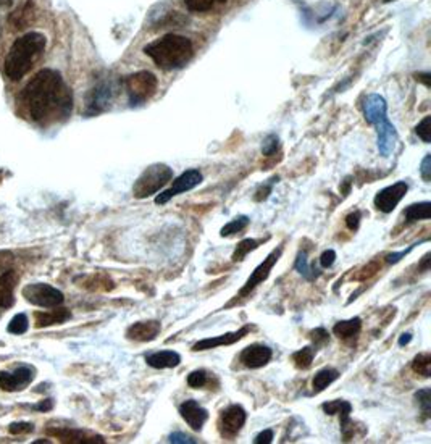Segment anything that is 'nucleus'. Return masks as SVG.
<instances>
[{"mask_svg":"<svg viewBox=\"0 0 431 444\" xmlns=\"http://www.w3.org/2000/svg\"><path fill=\"white\" fill-rule=\"evenodd\" d=\"M20 106L32 122L42 126L65 122L73 110V92L55 70H41L21 91Z\"/></svg>","mask_w":431,"mask_h":444,"instance_id":"f257e3e1","label":"nucleus"},{"mask_svg":"<svg viewBox=\"0 0 431 444\" xmlns=\"http://www.w3.org/2000/svg\"><path fill=\"white\" fill-rule=\"evenodd\" d=\"M47 39L41 32H26L13 42L12 49L5 57V75L8 80L20 81L30 73L35 63L46 51Z\"/></svg>","mask_w":431,"mask_h":444,"instance_id":"f03ea898","label":"nucleus"},{"mask_svg":"<svg viewBox=\"0 0 431 444\" xmlns=\"http://www.w3.org/2000/svg\"><path fill=\"white\" fill-rule=\"evenodd\" d=\"M144 53L151 57L160 70L171 71L183 68L191 62L192 56H194V46L186 36L170 32V34H165L160 39L147 44L144 47Z\"/></svg>","mask_w":431,"mask_h":444,"instance_id":"7ed1b4c3","label":"nucleus"},{"mask_svg":"<svg viewBox=\"0 0 431 444\" xmlns=\"http://www.w3.org/2000/svg\"><path fill=\"white\" fill-rule=\"evenodd\" d=\"M363 115L366 120L377 128V144L383 157H389L394 152L396 142L399 139L397 131L388 120V103L380 94H370L363 101Z\"/></svg>","mask_w":431,"mask_h":444,"instance_id":"20e7f679","label":"nucleus"},{"mask_svg":"<svg viewBox=\"0 0 431 444\" xmlns=\"http://www.w3.org/2000/svg\"><path fill=\"white\" fill-rule=\"evenodd\" d=\"M171 179H173V168L165 163H154L144 170L141 177L136 179L135 186H132V196L136 199H147L163 189Z\"/></svg>","mask_w":431,"mask_h":444,"instance_id":"39448f33","label":"nucleus"},{"mask_svg":"<svg viewBox=\"0 0 431 444\" xmlns=\"http://www.w3.org/2000/svg\"><path fill=\"white\" fill-rule=\"evenodd\" d=\"M158 81L156 75H152L151 71H137L126 76L123 80V86L126 94H128V101L131 107L142 106L144 102H147L157 91Z\"/></svg>","mask_w":431,"mask_h":444,"instance_id":"423d86ee","label":"nucleus"},{"mask_svg":"<svg viewBox=\"0 0 431 444\" xmlns=\"http://www.w3.org/2000/svg\"><path fill=\"white\" fill-rule=\"evenodd\" d=\"M118 94V84L112 78H102L94 84L86 97V115L94 117L107 112Z\"/></svg>","mask_w":431,"mask_h":444,"instance_id":"0eeeda50","label":"nucleus"},{"mask_svg":"<svg viewBox=\"0 0 431 444\" xmlns=\"http://www.w3.org/2000/svg\"><path fill=\"white\" fill-rule=\"evenodd\" d=\"M23 296L27 303L44 309H54L63 304L65 296L60 289L47 283H31L23 288Z\"/></svg>","mask_w":431,"mask_h":444,"instance_id":"6e6552de","label":"nucleus"},{"mask_svg":"<svg viewBox=\"0 0 431 444\" xmlns=\"http://www.w3.org/2000/svg\"><path fill=\"white\" fill-rule=\"evenodd\" d=\"M202 179H204V177H202V173L199 172V170H196V168L186 170V172L181 173L180 177L173 181V184H171L168 189L162 191V193L156 197V204L157 205L167 204V202L173 199L175 196L183 194V193H186V191H191V189L197 188V186L202 183Z\"/></svg>","mask_w":431,"mask_h":444,"instance_id":"1a4fd4ad","label":"nucleus"},{"mask_svg":"<svg viewBox=\"0 0 431 444\" xmlns=\"http://www.w3.org/2000/svg\"><path fill=\"white\" fill-rule=\"evenodd\" d=\"M247 412L241 405L231 404L222 410V414L218 417V431L225 440H233L237 436V433L242 430V426L246 425Z\"/></svg>","mask_w":431,"mask_h":444,"instance_id":"9d476101","label":"nucleus"},{"mask_svg":"<svg viewBox=\"0 0 431 444\" xmlns=\"http://www.w3.org/2000/svg\"><path fill=\"white\" fill-rule=\"evenodd\" d=\"M281 254H283V248H281V246H280L278 249H275V250L270 252L267 259H265V260L262 262V264L258 265V267L256 268V270L252 272V275L247 278L246 284H244V286H242L239 294L236 296V300H237V299H246V298H249V296L252 294V291L258 286V284H262V283L265 281V279H268L270 273H272L273 267L276 265V262L280 260Z\"/></svg>","mask_w":431,"mask_h":444,"instance_id":"9b49d317","label":"nucleus"},{"mask_svg":"<svg viewBox=\"0 0 431 444\" xmlns=\"http://www.w3.org/2000/svg\"><path fill=\"white\" fill-rule=\"evenodd\" d=\"M36 376L35 367L20 365L13 372H0V389L7 393L21 391L30 386Z\"/></svg>","mask_w":431,"mask_h":444,"instance_id":"f8f14e48","label":"nucleus"},{"mask_svg":"<svg viewBox=\"0 0 431 444\" xmlns=\"http://www.w3.org/2000/svg\"><path fill=\"white\" fill-rule=\"evenodd\" d=\"M407 191H408V184L406 183V181H397V183L386 186V188L378 191L373 199V204L380 212L391 213L397 207V204L404 199Z\"/></svg>","mask_w":431,"mask_h":444,"instance_id":"ddd939ff","label":"nucleus"},{"mask_svg":"<svg viewBox=\"0 0 431 444\" xmlns=\"http://www.w3.org/2000/svg\"><path fill=\"white\" fill-rule=\"evenodd\" d=\"M325 414L328 415H339L341 417V431L344 436V441H349L354 435V421L351 420L352 404L344 401V399H335L322 405Z\"/></svg>","mask_w":431,"mask_h":444,"instance_id":"4468645a","label":"nucleus"},{"mask_svg":"<svg viewBox=\"0 0 431 444\" xmlns=\"http://www.w3.org/2000/svg\"><path fill=\"white\" fill-rule=\"evenodd\" d=\"M272 349L268 346H263V344H251L242 349V353L239 354V362L247 369H262L272 360Z\"/></svg>","mask_w":431,"mask_h":444,"instance_id":"2eb2a0df","label":"nucleus"},{"mask_svg":"<svg viewBox=\"0 0 431 444\" xmlns=\"http://www.w3.org/2000/svg\"><path fill=\"white\" fill-rule=\"evenodd\" d=\"M180 415L194 431H201L208 420V410L194 399H187L180 405Z\"/></svg>","mask_w":431,"mask_h":444,"instance_id":"dca6fc26","label":"nucleus"},{"mask_svg":"<svg viewBox=\"0 0 431 444\" xmlns=\"http://www.w3.org/2000/svg\"><path fill=\"white\" fill-rule=\"evenodd\" d=\"M160 331H162V325L157 320L136 322L126 330V338L137 343H149L154 341L160 334Z\"/></svg>","mask_w":431,"mask_h":444,"instance_id":"f3484780","label":"nucleus"},{"mask_svg":"<svg viewBox=\"0 0 431 444\" xmlns=\"http://www.w3.org/2000/svg\"><path fill=\"white\" fill-rule=\"evenodd\" d=\"M49 433L62 443H73V444H104L105 443L102 436L89 435V433L78 430V429H70V426L52 429V430H49Z\"/></svg>","mask_w":431,"mask_h":444,"instance_id":"a211bd4d","label":"nucleus"},{"mask_svg":"<svg viewBox=\"0 0 431 444\" xmlns=\"http://www.w3.org/2000/svg\"><path fill=\"white\" fill-rule=\"evenodd\" d=\"M247 333H249V326H244V328H241V330L233 331V333H225V334H220V336L201 339V341H197L194 346H192V350H194V353H199V350H210L220 346H231V344L241 341Z\"/></svg>","mask_w":431,"mask_h":444,"instance_id":"6ab92c4d","label":"nucleus"},{"mask_svg":"<svg viewBox=\"0 0 431 444\" xmlns=\"http://www.w3.org/2000/svg\"><path fill=\"white\" fill-rule=\"evenodd\" d=\"M18 275L13 270H7L0 275V309H10L15 304V286Z\"/></svg>","mask_w":431,"mask_h":444,"instance_id":"aec40b11","label":"nucleus"},{"mask_svg":"<svg viewBox=\"0 0 431 444\" xmlns=\"http://www.w3.org/2000/svg\"><path fill=\"white\" fill-rule=\"evenodd\" d=\"M146 364L152 369H175L181 364V355L176 350H158L146 355Z\"/></svg>","mask_w":431,"mask_h":444,"instance_id":"412c9836","label":"nucleus"},{"mask_svg":"<svg viewBox=\"0 0 431 444\" xmlns=\"http://www.w3.org/2000/svg\"><path fill=\"white\" fill-rule=\"evenodd\" d=\"M36 16V5L35 0H27L26 4L21 5L15 10V12L10 15L8 23L15 26V30H25L27 26H31L32 21H35Z\"/></svg>","mask_w":431,"mask_h":444,"instance_id":"4be33fe9","label":"nucleus"},{"mask_svg":"<svg viewBox=\"0 0 431 444\" xmlns=\"http://www.w3.org/2000/svg\"><path fill=\"white\" fill-rule=\"evenodd\" d=\"M35 319H36V328L62 325V323L71 319V312L68 309H57V307H54V310H49V312H36Z\"/></svg>","mask_w":431,"mask_h":444,"instance_id":"5701e85b","label":"nucleus"},{"mask_svg":"<svg viewBox=\"0 0 431 444\" xmlns=\"http://www.w3.org/2000/svg\"><path fill=\"white\" fill-rule=\"evenodd\" d=\"M362 330V320L358 317H354L351 320H341L333 326V334L339 339L356 338Z\"/></svg>","mask_w":431,"mask_h":444,"instance_id":"b1692460","label":"nucleus"},{"mask_svg":"<svg viewBox=\"0 0 431 444\" xmlns=\"http://www.w3.org/2000/svg\"><path fill=\"white\" fill-rule=\"evenodd\" d=\"M404 217H406V223H416L418 220H430L431 218V204L428 201L425 202H418V204H412L408 205L404 210Z\"/></svg>","mask_w":431,"mask_h":444,"instance_id":"393cba45","label":"nucleus"},{"mask_svg":"<svg viewBox=\"0 0 431 444\" xmlns=\"http://www.w3.org/2000/svg\"><path fill=\"white\" fill-rule=\"evenodd\" d=\"M339 378V372L336 369H322L315 374L312 380V386L315 393H322L325 388H328L331 383H335Z\"/></svg>","mask_w":431,"mask_h":444,"instance_id":"a878e982","label":"nucleus"},{"mask_svg":"<svg viewBox=\"0 0 431 444\" xmlns=\"http://www.w3.org/2000/svg\"><path fill=\"white\" fill-rule=\"evenodd\" d=\"M294 268H296V272H299V275H302L304 278L307 279V281H315V279H317L320 275H322V272H320L318 268L308 265L307 252L306 250H301L299 254H297Z\"/></svg>","mask_w":431,"mask_h":444,"instance_id":"bb28decb","label":"nucleus"},{"mask_svg":"<svg viewBox=\"0 0 431 444\" xmlns=\"http://www.w3.org/2000/svg\"><path fill=\"white\" fill-rule=\"evenodd\" d=\"M315 354H317V349H315L313 346H306L292 354V362H294V365L297 367V369L307 370L312 367Z\"/></svg>","mask_w":431,"mask_h":444,"instance_id":"cd10ccee","label":"nucleus"},{"mask_svg":"<svg viewBox=\"0 0 431 444\" xmlns=\"http://www.w3.org/2000/svg\"><path fill=\"white\" fill-rule=\"evenodd\" d=\"M249 223H251V218H249L247 215L236 217L235 220H231L230 223L225 224V227L222 228V231H220V236L222 238L235 236V234L244 231V229L249 227Z\"/></svg>","mask_w":431,"mask_h":444,"instance_id":"c85d7f7f","label":"nucleus"},{"mask_svg":"<svg viewBox=\"0 0 431 444\" xmlns=\"http://www.w3.org/2000/svg\"><path fill=\"white\" fill-rule=\"evenodd\" d=\"M258 246H261V241H257V239H251V238L242 239L241 243L236 246L233 255H231V260H233V262L244 260V257L249 254V252L256 250Z\"/></svg>","mask_w":431,"mask_h":444,"instance_id":"c756f323","label":"nucleus"},{"mask_svg":"<svg viewBox=\"0 0 431 444\" xmlns=\"http://www.w3.org/2000/svg\"><path fill=\"white\" fill-rule=\"evenodd\" d=\"M412 370L425 378H430L431 376V354L422 353L416 355V359H413L412 362Z\"/></svg>","mask_w":431,"mask_h":444,"instance_id":"7c9ffc66","label":"nucleus"},{"mask_svg":"<svg viewBox=\"0 0 431 444\" xmlns=\"http://www.w3.org/2000/svg\"><path fill=\"white\" fill-rule=\"evenodd\" d=\"M413 399H416L418 407L422 409V414L425 415V419H430L431 417V389L423 388L418 389V391L413 394Z\"/></svg>","mask_w":431,"mask_h":444,"instance_id":"2f4dec72","label":"nucleus"},{"mask_svg":"<svg viewBox=\"0 0 431 444\" xmlns=\"http://www.w3.org/2000/svg\"><path fill=\"white\" fill-rule=\"evenodd\" d=\"M215 4H226V0H185L186 8L189 10V12L197 13L208 12Z\"/></svg>","mask_w":431,"mask_h":444,"instance_id":"473e14b6","label":"nucleus"},{"mask_svg":"<svg viewBox=\"0 0 431 444\" xmlns=\"http://www.w3.org/2000/svg\"><path fill=\"white\" fill-rule=\"evenodd\" d=\"M27 328H30V325H27L26 314H18V315H15L12 320H10L8 326H7V331L12 333V334H25L27 331Z\"/></svg>","mask_w":431,"mask_h":444,"instance_id":"72a5a7b5","label":"nucleus"},{"mask_svg":"<svg viewBox=\"0 0 431 444\" xmlns=\"http://www.w3.org/2000/svg\"><path fill=\"white\" fill-rule=\"evenodd\" d=\"M208 383V374L206 370H194L187 375V385L194 389L204 388Z\"/></svg>","mask_w":431,"mask_h":444,"instance_id":"f704fd0d","label":"nucleus"},{"mask_svg":"<svg viewBox=\"0 0 431 444\" xmlns=\"http://www.w3.org/2000/svg\"><path fill=\"white\" fill-rule=\"evenodd\" d=\"M308 336H311L315 349L322 348V346H325V344L330 343V334H328L327 330H325L323 326L315 328V330H312L311 334H308Z\"/></svg>","mask_w":431,"mask_h":444,"instance_id":"c9c22d12","label":"nucleus"},{"mask_svg":"<svg viewBox=\"0 0 431 444\" xmlns=\"http://www.w3.org/2000/svg\"><path fill=\"white\" fill-rule=\"evenodd\" d=\"M416 133L423 142H431V117H425L422 122L417 125Z\"/></svg>","mask_w":431,"mask_h":444,"instance_id":"e433bc0d","label":"nucleus"},{"mask_svg":"<svg viewBox=\"0 0 431 444\" xmlns=\"http://www.w3.org/2000/svg\"><path fill=\"white\" fill-rule=\"evenodd\" d=\"M280 149V139L278 136L275 134H270L267 136V138L263 139V144H262V153L263 156H273V153Z\"/></svg>","mask_w":431,"mask_h":444,"instance_id":"4c0bfd02","label":"nucleus"},{"mask_svg":"<svg viewBox=\"0 0 431 444\" xmlns=\"http://www.w3.org/2000/svg\"><path fill=\"white\" fill-rule=\"evenodd\" d=\"M276 181H278V178H272V179L268 181L267 184H262L261 188H258V189L256 191V196H254V199H256L257 202H262V201H265V199H268V196L272 194L273 184L276 183Z\"/></svg>","mask_w":431,"mask_h":444,"instance_id":"58836bf2","label":"nucleus"},{"mask_svg":"<svg viewBox=\"0 0 431 444\" xmlns=\"http://www.w3.org/2000/svg\"><path fill=\"white\" fill-rule=\"evenodd\" d=\"M8 431L12 433V435H25V433L35 431V425L30 424V421H16V424L10 425Z\"/></svg>","mask_w":431,"mask_h":444,"instance_id":"ea45409f","label":"nucleus"},{"mask_svg":"<svg viewBox=\"0 0 431 444\" xmlns=\"http://www.w3.org/2000/svg\"><path fill=\"white\" fill-rule=\"evenodd\" d=\"M168 443H173V444H194V443H197V440L185 435V433H181V431H175V433H171V435L168 436Z\"/></svg>","mask_w":431,"mask_h":444,"instance_id":"a19ab883","label":"nucleus"},{"mask_svg":"<svg viewBox=\"0 0 431 444\" xmlns=\"http://www.w3.org/2000/svg\"><path fill=\"white\" fill-rule=\"evenodd\" d=\"M361 220H362V213L358 212V210L349 213V215L346 217L347 228H349L351 231H357L358 227H361Z\"/></svg>","mask_w":431,"mask_h":444,"instance_id":"79ce46f5","label":"nucleus"},{"mask_svg":"<svg viewBox=\"0 0 431 444\" xmlns=\"http://www.w3.org/2000/svg\"><path fill=\"white\" fill-rule=\"evenodd\" d=\"M420 175H422L423 181L430 183L431 179V153H427L425 158L422 160V165H420Z\"/></svg>","mask_w":431,"mask_h":444,"instance_id":"37998d69","label":"nucleus"},{"mask_svg":"<svg viewBox=\"0 0 431 444\" xmlns=\"http://www.w3.org/2000/svg\"><path fill=\"white\" fill-rule=\"evenodd\" d=\"M336 262V252L333 249H328L325 250L322 255H320V265H322L323 268H331L335 265Z\"/></svg>","mask_w":431,"mask_h":444,"instance_id":"c03bdc74","label":"nucleus"},{"mask_svg":"<svg viewBox=\"0 0 431 444\" xmlns=\"http://www.w3.org/2000/svg\"><path fill=\"white\" fill-rule=\"evenodd\" d=\"M416 246H411V248H407L406 250H401V252H392V254H388L386 255V264H397V262H401V259H404V257L411 252Z\"/></svg>","mask_w":431,"mask_h":444,"instance_id":"a18cd8bd","label":"nucleus"},{"mask_svg":"<svg viewBox=\"0 0 431 444\" xmlns=\"http://www.w3.org/2000/svg\"><path fill=\"white\" fill-rule=\"evenodd\" d=\"M273 441V430H263L256 436L254 443L256 444H270Z\"/></svg>","mask_w":431,"mask_h":444,"instance_id":"49530a36","label":"nucleus"},{"mask_svg":"<svg viewBox=\"0 0 431 444\" xmlns=\"http://www.w3.org/2000/svg\"><path fill=\"white\" fill-rule=\"evenodd\" d=\"M378 270H380V265L375 264V262H373V264H370L368 267L363 268L362 273H358V275H357L356 278H357V279H367V278H370L372 275H375V273H377Z\"/></svg>","mask_w":431,"mask_h":444,"instance_id":"de8ad7c7","label":"nucleus"},{"mask_svg":"<svg viewBox=\"0 0 431 444\" xmlns=\"http://www.w3.org/2000/svg\"><path fill=\"white\" fill-rule=\"evenodd\" d=\"M52 407H54L52 399H46V401H42L41 404H36L35 410H39V412H49Z\"/></svg>","mask_w":431,"mask_h":444,"instance_id":"09e8293b","label":"nucleus"},{"mask_svg":"<svg viewBox=\"0 0 431 444\" xmlns=\"http://www.w3.org/2000/svg\"><path fill=\"white\" fill-rule=\"evenodd\" d=\"M416 80L422 81L425 86L430 87V73H418V75H416Z\"/></svg>","mask_w":431,"mask_h":444,"instance_id":"8fccbe9b","label":"nucleus"},{"mask_svg":"<svg viewBox=\"0 0 431 444\" xmlns=\"http://www.w3.org/2000/svg\"><path fill=\"white\" fill-rule=\"evenodd\" d=\"M411 341H412V334L411 333H404L399 338V346H406V344H408Z\"/></svg>","mask_w":431,"mask_h":444,"instance_id":"3c124183","label":"nucleus"},{"mask_svg":"<svg viewBox=\"0 0 431 444\" xmlns=\"http://www.w3.org/2000/svg\"><path fill=\"white\" fill-rule=\"evenodd\" d=\"M13 5V0H0V8H8Z\"/></svg>","mask_w":431,"mask_h":444,"instance_id":"603ef678","label":"nucleus"},{"mask_svg":"<svg viewBox=\"0 0 431 444\" xmlns=\"http://www.w3.org/2000/svg\"><path fill=\"white\" fill-rule=\"evenodd\" d=\"M428 262H430V254H427L423 257V262H422V268L425 272H428L430 270V267H428Z\"/></svg>","mask_w":431,"mask_h":444,"instance_id":"864d4df0","label":"nucleus"},{"mask_svg":"<svg viewBox=\"0 0 431 444\" xmlns=\"http://www.w3.org/2000/svg\"><path fill=\"white\" fill-rule=\"evenodd\" d=\"M385 2H386V4H388V2H392V0H385Z\"/></svg>","mask_w":431,"mask_h":444,"instance_id":"5fc2aeb1","label":"nucleus"}]
</instances>
